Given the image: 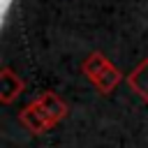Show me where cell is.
Returning a JSON list of instances; mask_svg holds the SVG:
<instances>
[{
	"mask_svg": "<svg viewBox=\"0 0 148 148\" xmlns=\"http://www.w3.org/2000/svg\"><path fill=\"white\" fill-rule=\"evenodd\" d=\"M9 2H12V0H2V14L7 12V7H9Z\"/></svg>",
	"mask_w": 148,
	"mask_h": 148,
	"instance_id": "obj_1",
	"label": "cell"
}]
</instances>
